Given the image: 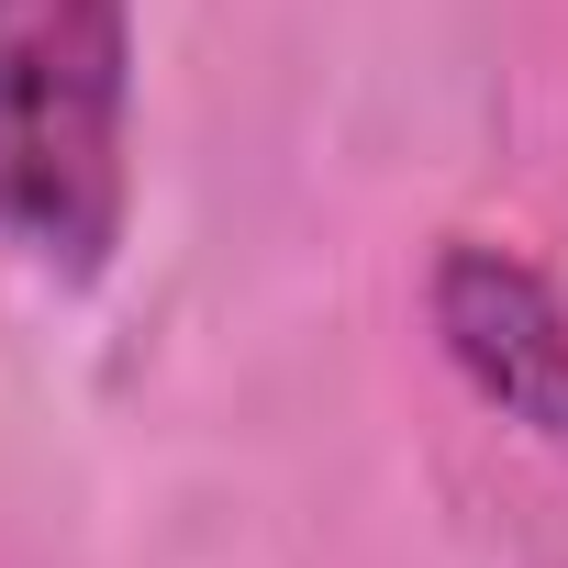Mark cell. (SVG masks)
Segmentation results:
<instances>
[{
    "label": "cell",
    "mask_w": 568,
    "mask_h": 568,
    "mask_svg": "<svg viewBox=\"0 0 568 568\" xmlns=\"http://www.w3.org/2000/svg\"><path fill=\"white\" fill-rule=\"evenodd\" d=\"M435 335H446L457 379L501 424H524V435H546L568 457V302L546 291L524 256L446 245L435 256Z\"/></svg>",
    "instance_id": "2"
},
{
    "label": "cell",
    "mask_w": 568,
    "mask_h": 568,
    "mask_svg": "<svg viewBox=\"0 0 568 568\" xmlns=\"http://www.w3.org/2000/svg\"><path fill=\"white\" fill-rule=\"evenodd\" d=\"M123 0H0V245L57 278H90L123 245Z\"/></svg>",
    "instance_id": "1"
}]
</instances>
